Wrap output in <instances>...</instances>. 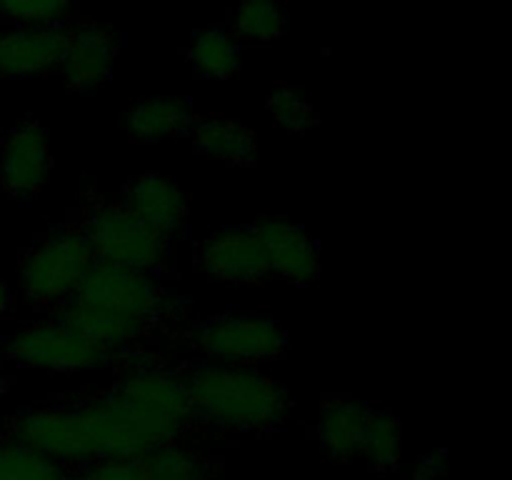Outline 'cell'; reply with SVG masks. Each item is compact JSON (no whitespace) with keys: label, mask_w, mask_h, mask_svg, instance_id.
I'll return each instance as SVG.
<instances>
[{"label":"cell","mask_w":512,"mask_h":480,"mask_svg":"<svg viewBox=\"0 0 512 480\" xmlns=\"http://www.w3.org/2000/svg\"><path fill=\"white\" fill-rule=\"evenodd\" d=\"M188 58L205 78L228 80L240 70V45L228 30L203 28L195 33Z\"/></svg>","instance_id":"d6986e66"},{"label":"cell","mask_w":512,"mask_h":480,"mask_svg":"<svg viewBox=\"0 0 512 480\" xmlns=\"http://www.w3.org/2000/svg\"><path fill=\"white\" fill-rule=\"evenodd\" d=\"M193 123V105L175 95L140 100L125 115V128H128L130 138L140 140V143H160V140L183 135L193 128Z\"/></svg>","instance_id":"2e32d148"},{"label":"cell","mask_w":512,"mask_h":480,"mask_svg":"<svg viewBox=\"0 0 512 480\" xmlns=\"http://www.w3.org/2000/svg\"><path fill=\"white\" fill-rule=\"evenodd\" d=\"M128 460H103V463H90L80 468L78 473L65 480H128Z\"/></svg>","instance_id":"d4e9b609"},{"label":"cell","mask_w":512,"mask_h":480,"mask_svg":"<svg viewBox=\"0 0 512 480\" xmlns=\"http://www.w3.org/2000/svg\"><path fill=\"white\" fill-rule=\"evenodd\" d=\"M268 113L273 115V123L288 133H305L318 123L313 105L290 85H280L268 95Z\"/></svg>","instance_id":"603a6c76"},{"label":"cell","mask_w":512,"mask_h":480,"mask_svg":"<svg viewBox=\"0 0 512 480\" xmlns=\"http://www.w3.org/2000/svg\"><path fill=\"white\" fill-rule=\"evenodd\" d=\"M8 308H10V288L8 283H5L3 275H0V318H3Z\"/></svg>","instance_id":"4316f807"},{"label":"cell","mask_w":512,"mask_h":480,"mask_svg":"<svg viewBox=\"0 0 512 480\" xmlns=\"http://www.w3.org/2000/svg\"><path fill=\"white\" fill-rule=\"evenodd\" d=\"M8 355L23 368L48 373H88L113 363L118 353L90 340L58 315L15 330L8 338Z\"/></svg>","instance_id":"5b68a950"},{"label":"cell","mask_w":512,"mask_h":480,"mask_svg":"<svg viewBox=\"0 0 512 480\" xmlns=\"http://www.w3.org/2000/svg\"><path fill=\"white\" fill-rule=\"evenodd\" d=\"M95 260L153 273L168 258V238L135 218L123 203H103L83 225Z\"/></svg>","instance_id":"8992f818"},{"label":"cell","mask_w":512,"mask_h":480,"mask_svg":"<svg viewBox=\"0 0 512 480\" xmlns=\"http://www.w3.org/2000/svg\"><path fill=\"white\" fill-rule=\"evenodd\" d=\"M268 258L270 275L293 285H310L320 278V250L303 225L285 218H268L255 228Z\"/></svg>","instance_id":"8fae6325"},{"label":"cell","mask_w":512,"mask_h":480,"mask_svg":"<svg viewBox=\"0 0 512 480\" xmlns=\"http://www.w3.org/2000/svg\"><path fill=\"white\" fill-rule=\"evenodd\" d=\"M163 308L165 295L153 275L95 260L78 290L60 305L58 318L103 348L123 353L143 338Z\"/></svg>","instance_id":"6da1fadb"},{"label":"cell","mask_w":512,"mask_h":480,"mask_svg":"<svg viewBox=\"0 0 512 480\" xmlns=\"http://www.w3.org/2000/svg\"><path fill=\"white\" fill-rule=\"evenodd\" d=\"M128 468V480H213L208 455L180 440L128 460Z\"/></svg>","instance_id":"e0dca14e"},{"label":"cell","mask_w":512,"mask_h":480,"mask_svg":"<svg viewBox=\"0 0 512 480\" xmlns=\"http://www.w3.org/2000/svg\"><path fill=\"white\" fill-rule=\"evenodd\" d=\"M190 135L200 153L223 163L250 165L258 158V138L253 130L230 118L195 120Z\"/></svg>","instance_id":"ac0fdd59"},{"label":"cell","mask_w":512,"mask_h":480,"mask_svg":"<svg viewBox=\"0 0 512 480\" xmlns=\"http://www.w3.org/2000/svg\"><path fill=\"white\" fill-rule=\"evenodd\" d=\"M85 453L90 463L103 460H133L165 443L180 440L188 425L160 418L128 403L110 390L108 395L75 405Z\"/></svg>","instance_id":"3957f363"},{"label":"cell","mask_w":512,"mask_h":480,"mask_svg":"<svg viewBox=\"0 0 512 480\" xmlns=\"http://www.w3.org/2000/svg\"><path fill=\"white\" fill-rule=\"evenodd\" d=\"M183 380L193 418L230 433L280 428L293 405L288 390L255 365L200 363Z\"/></svg>","instance_id":"7a4b0ae2"},{"label":"cell","mask_w":512,"mask_h":480,"mask_svg":"<svg viewBox=\"0 0 512 480\" xmlns=\"http://www.w3.org/2000/svg\"><path fill=\"white\" fill-rule=\"evenodd\" d=\"M123 205L135 218L168 240L183 228L188 215L183 188L173 178L160 173H145L135 178L125 190Z\"/></svg>","instance_id":"5bb4252c"},{"label":"cell","mask_w":512,"mask_h":480,"mask_svg":"<svg viewBox=\"0 0 512 480\" xmlns=\"http://www.w3.org/2000/svg\"><path fill=\"white\" fill-rule=\"evenodd\" d=\"M75 0H0V18L15 25H60Z\"/></svg>","instance_id":"cb8c5ba5"},{"label":"cell","mask_w":512,"mask_h":480,"mask_svg":"<svg viewBox=\"0 0 512 480\" xmlns=\"http://www.w3.org/2000/svg\"><path fill=\"white\" fill-rule=\"evenodd\" d=\"M400 453H403V430H400V418L390 410L370 408L368 428L363 438V455L368 465L380 473H388L400 465Z\"/></svg>","instance_id":"ffe728a7"},{"label":"cell","mask_w":512,"mask_h":480,"mask_svg":"<svg viewBox=\"0 0 512 480\" xmlns=\"http://www.w3.org/2000/svg\"><path fill=\"white\" fill-rule=\"evenodd\" d=\"M93 265L95 253L83 228L53 230L20 260V288L30 303L63 305Z\"/></svg>","instance_id":"277c9868"},{"label":"cell","mask_w":512,"mask_h":480,"mask_svg":"<svg viewBox=\"0 0 512 480\" xmlns=\"http://www.w3.org/2000/svg\"><path fill=\"white\" fill-rule=\"evenodd\" d=\"M120 40L110 25L80 23L68 30V45H65L60 70L68 88L78 93H90L100 88L113 73L115 55H118Z\"/></svg>","instance_id":"30bf717a"},{"label":"cell","mask_w":512,"mask_h":480,"mask_svg":"<svg viewBox=\"0 0 512 480\" xmlns=\"http://www.w3.org/2000/svg\"><path fill=\"white\" fill-rule=\"evenodd\" d=\"M113 393L148 413L175 420L180 425H190L193 420L183 375L170 373L158 365L143 363L130 368L115 385Z\"/></svg>","instance_id":"4fadbf2b"},{"label":"cell","mask_w":512,"mask_h":480,"mask_svg":"<svg viewBox=\"0 0 512 480\" xmlns=\"http://www.w3.org/2000/svg\"><path fill=\"white\" fill-rule=\"evenodd\" d=\"M53 168L48 135L38 123H23L8 133L0 150V185L10 198H33Z\"/></svg>","instance_id":"9c48e42d"},{"label":"cell","mask_w":512,"mask_h":480,"mask_svg":"<svg viewBox=\"0 0 512 480\" xmlns=\"http://www.w3.org/2000/svg\"><path fill=\"white\" fill-rule=\"evenodd\" d=\"M0 448H3V440H0Z\"/></svg>","instance_id":"83f0119b"},{"label":"cell","mask_w":512,"mask_h":480,"mask_svg":"<svg viewBox=\"0 0 512 480\" xmlns=\"http://www.w3.org/2000/svg\"><path fill=\"white\" fill-rule=\"evenodd\" d=\"M198 348L210 363L258 365L288 350V333L268 315L225 313L200 325Z\"/></svg>","instance_id":"52a82bcc"},{"label":"cell","mask_w":512,"mask_h":480,"mask_svg":"<svg viewBox=\"0 0 512 480\" xmlns=\"http://www.w3.org/2000/svg\"><path fill=\"white\" fill-rule=\"evenodd\" d=\"M200 268L233 285L263 283L270 275L268 258L255 228L233 225L210 233L200 245Z\"/></svg>","instance_id":"ba28073f"},{"label":"cell","mask_w":512,"mask_h":480,"mask_svg":"<svg viewBox=\"0 0 512 480\" xmlns=\"http://www.w3.org/2000/svg\"><path fill=\"white\" fill-rule=\"evenodd\" d=\"M370 405L353 398H330L320 408L315 435L330 460L350 463L363 455V438L368 428Z\"/></svg>","instance_id":"9a60e30c"},{"label":"cell","mask_w":512,"mask_h":480,"mask_svg":"<svg viewBox=\"0 0 512 480\" xmlns=\"http://www.w3.org/2000/svg\"><path fill=\"white\" fill-rule=\"evenodd\" d=\"M68 30L60 25H15L0 33V75L35 78L60 68Z\"/></svg>","instance_id":"7c38bea8"},{"label":"cell","mask_w":512,"mask_h":480,"mask_svg":"<svg viewBox=\"0 0 512 480\" xmlns=\"http://www.w3.org/2000/svg\"><path fill=\"white\" fill-rule=\"evenodd\" d=\"M238 35L248 40H275L288 28V15L275 0H240L233 13Z\"/></svg>","instance_id":"7402d4cb"},{"label":"cell","mask_w":512,"mask_h":480,"mask_svg":"<svg viewBox=\"0 0 512 480\" xmlns=\"http://www.w3.org/2000/svg\"><path fill=\"white\" fill-rule=\"evenodd\" d=\"M68 470L55 460L3 438L0 448V480H65Z\"/></svg>","instance_id":"44dd1931"},{"label":"cell","mask_w":512,"mask_h":480,"mask_svg":"<svg viewBox=\"0 0 512 480\" xmlns=\"http://www.w3.org/2000/svg\"><path fill=\"white\" fill-rule=\"evenodd\" d=\"M410 480H448V453L445 450H430L415 465Z\"/></svg>","instance_id":"484cf974"}]
</instances>
